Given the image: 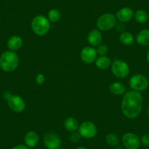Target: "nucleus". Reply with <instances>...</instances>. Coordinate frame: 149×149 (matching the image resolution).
I'll return each instance as SVG.
<instances>
[{"label":"nucleus","mask_w":149,"mask_h":149,"mask_svg":"<svg viewBox=\"0 0 149 149\" xmlns=\"http://www.w3.org/2000/svg\"><path fill=\"white\" fill-rule=\"evenodd\" d=\"M43 143L48 149H56L61 147V140L54 132H48L43 137Z\"/></svg>","instance_id":"10"},{"label":"nucleus","mask_w":149,"mask_h":149,"mask_svg":"<svg viewBox=\"0 0 149 149\" xmlns=\"http://www.w3.org/2000/svg\"></svg>","instance_id":"37"},{"label":"nucleus","mask_w":149,"mask_h":149,"mask_svg":"<svg viewBox=\"0 0 149 149\" xmlns=\"http://www.w3.org/2000/svg\"><path fill=\"white\" fill-rule=\"evenodd\" d=\"M96 67L100 70H107L111 66L112 61L107 56H99L94 61Z\"/></svg>","instance_id":"17"},{"label":"nucleus","mask_w":149,"mask_h":149,"mask_svg":"<svg viewBox=\"0 0 149 149\" xmlns=\"http://www.w3.org/2000/svg\"><path fill=\"white\" fill-rule=\"evenodd\" d=\"M134 37L130 31H124L119 35V41L122 45L126 46L132 45L134 42Z\"/></svg>","instance_id":"20"},{"label":"nucleus","mask_w":149,"mask_h":149,"mask_svg":"<svg viewBox=\"0 0 149 149\" xmlns=\"http://www.w3.org/2000/svg\"><path fill=\"white\" fill-rule=\"evenodd\" d=\"M78 132L83 138L91 139L97 135L98 130L94 122L91 121H85L80 124Z\"/></svg>","instance_id":"7"},{"label":"nucleus","mask_w":149,"mask_h":149,"mask_svg":"<svg viewBox=\"0 0 149 149\" xmlns=\"http://www.w3.org/2000/svg\"><path fill=\"white\" fill-rule=\"evenodd\" d=\"M140 143L145 146H149V133L145 134L140 138Z\"/></svg>","instance_id":"28"},{"label":"nucleus","mask_w":149,"mask_h":149,"mask_svg":"<svg viewBox=\"0 0 149 149\" xmlns=\"http://www.w3.org/2000/svg\"><path fill=\"white\" fill-rule=\"evenodd\" d=\"M148 81H149V80H148Z\"/></svg>","instance_id":"36"},{"label":"nucleus","mask_w":149,"mask_h":149,"mask_svg":"<svg viewBox=\"0 0 149 149\" xmlns=\"http://www.w3.org/2000/svg\"><path fill=\"white\" fill-rule=\"evenodd\" d=\"M97 53L96 48L92 46H86L81 51V58L86 64H92L97 58Z\"/></svg>","instance_id":"11"},{"label":"nucleus","mask_w":149,"mask_h":149,"mask_svg":"<svg viewBox=\"0 0 149 149\" xmlns=\"http://www.w3.org/2000/svg\"><path fill=\"white\" fill-rule=\"evenodd\" d=\"M109 89L112 94L116 96L124 95L127 92L126 86L120 82L112 83L109 86Z\"/></svg>","instance_id":"19"},{"label":"nucleus","mask_w":149,"mask_h":149,"mask_svg":"<svg viewBox=\"0 0 149 149\" xmlns=\"http://www.w3.org/2000/svg\"><path fill=\"white\" fill-rule=\"evenodd\" d=\"M135 40L138 45L141 46H147L149 45V29H145L137 33Z\"/></svg>","instance_id":"16"},{"label":"nucleus","mask_w":149,"mask_h":149,"mask_svg":"<svg viewBox=\"0 0 149 149\" xmlns=\"http://www.w3.org/2000/svg\"><path fill=\"white\" fill-rule=\"evenodd\" d=\"M79 123L78 120L74 117H68L65 119L64 122V127L65 130L69 132H74L78 130Z\"/></svg>","instance_id":"18"},{"label":"nucleus","mask_w":149,"mask_h":149,"mask_svg":"<svg viewBox=\"0 0 149 149\" xmlns=\"http://www.w3.org/2000/svg\"><path fill=\"white\" fill-rule=\"evenodd\" d=\"M61 13L58 10L55 9H51L48 11V19L51 23H57L60 19H61Z\"/></svg>","instance_id":"22"},{"label":"nucleus","mask_w":149,"mask_h":149,"mask_svg":"<svg viewBox=\"0 0 149 149\" xmlns=\"http://www.w3.org/2000/svg\"><path fill=\"white\" fill-rule=\"evenodd\" d=\"M134 11L132 8L125 7V8L118 10L115 15L116 17V19L119 22L125 24L132 19V18L134 17Z\"/></svg>","instance_id":"12"},{"label":"nucleus","mask_w":149,"mask_h":149,"mask_svg":"<svg viewBox=\"0 0 149 149\" xmlns=\"http://www.w3.org/2000/svg\"><path fill=\"white\" fill-rule=\"evenodd\" d=\"M75 149H87V148H86L84 147V146H79V147H78L77 148H75Z\"/></svg>","instance_id":"31"},{"label":"nucleus","mask_w":149,"mask_h":149,"mask_svg":"<svg viewBox=\"0 0 149 149\" xmlns=\"http://www.w3.org/2000/svg\"><path fill=\"white\" fill-rule=\"evenodd\" d=\"M35 80L37 84H38V85H42L45 82V77L43 74L40 73V74H38L37 75Z\"/></svg>","instance_id":"26"},{"label":"nucleus","mask_w":149,"mask_h":149,"mask_svg":"<svg viewBox=\"0 0 149 149\" xmlns=\"http://www.w3.org/2000/svg\"><path fill=\"white\" fill-rule=\"evenodd\" d=\"M81 134L78 133V132H72L71 134L70 135V140L73 143H77L78 142H80V140H81Z\"/></svg>","instance_id":"25"},{"label":"nucleus","mask_w":149,"mask_h":149,"mask_svg":"<svg viewBox=\"0 0 149 149\" xmlns=\"http://www.w3.org/2000/svg\"><path fill=\"white\" fill-rule=\"evenodd\" d=\"M105 141L108 146H113V147L118 146L119 144V138L117 134H114V133L107 134L105 137Z\"/></svg>","instance_id":"23"},{"label":"nucleus","mask_w":149,"mask_h":149,"mask_svg":"<svg viewBox=\"0 0 149 149\" xmlns=\"http://www.w3.org/2000/svg\"><path fill=\"white\" fill-rule=\"evenodd\" d=\"M56 149H61V148H56Z\"/></svg>","instance_id":"34"},{"label":"nucleus","mask_w":149,"mask_h":149,"mask_svg":"<svg viewBox=\"0 0 149 149\" xmlns=\"http://www.w3.org/2000/svg\"><path fill=\"white\" fill-rule=\"evenodd\" d=\"M96 50H97V55L106 56L107 53H108L109 48L106 45H104V44H100V45H98V46L97 47Z\"/></svg>","instance_id":"24"},{"label":"nucleus","mask_w":149,"mask_h":149,"mask_svg":"<svg viewBox=\"0 0 149 149\" xmlns=\"http://www.w3.org/2000/svg\"><path fill=\"white\" fill-rule=\"evenodd\" d=\"M11 149H29V148L27 147L25 144H18L13 147Z\"/></svg>","instance_id":"29"},{"label":"nucleus","mask_w":149,"mask_h":149,"mask_svg":"<svg viewBox=\"0 0 149 149\" xmlns=\"http://www.w3.org/2000/svg\"><path fill=\"white\" fill-rule=\"evenodd\" d=\"M129 84L132 90L141 92L147 89L149 86V81L143 74H135L131 77Z\"/></svg>","instance_id":"5"},{"label":"nucleus","mask_w":149,"mask_h":149,"mask_svg":"<svg viewBox=\"0 0 149 149\" xmlns=\"http://www.w3.org/2000/svg\"><path fill=\"white\" fill-rule=\"evenodd\" d=\"M143 98L140 92L133 90L126 92L121 104L123 115L130 119L137 118L143 110Z\"/></svg>","instance_id":"1"},{"label":"nucleus","mask_w":149,"mask_h":149,"mask_svg":"<svg viewBox=\"0 0 149 149\" xmlns=\"http://www.w3.org/2000/svg\"><path fill=\"white\" fill-rule=\"evenodd\" d=\"M134 18L137 23L143 24L148 21L149 15L143 10H137L134 13Z\"/></svg>","instance_id":"21"},{"label":"nucleus","mask_w":149,"mask_h":149,"mask_svg":"<svg viewBox=\"0 0 149 149\" xmlns=\"http://www.w3.org/2000/svg\"><path fill=\"white\" fill-rule=\"evenodd\" d=\"M19 65V57L15 51H5L0 56V68L5 72H12Z\"/></svg>","instance_id":"2"},{"label":"nucleus","mask_w":149,"mask_h":149,"mask_svg":"<svg viewBox=\"0 0 149 149\" xmlns=\"http://www.w3.org/2000/svg\"><path fill=\"white\" fill-rule=\"evenodd\" d=\"M122 144L126 149H138L141 143L137 134L133 132H127L122 137Z\"/></svg>","instance_id":"8"},{"label":"nucleus","mask_w":149,"mask_h":149,"mask_svg":"<svg viewBox=\"0 0 149 149\" xmlns=\"http://www.w3.org/2000/svg\"><path fill=\"white\" fill-rule=\"evenodd\" d=\"M111 72L114 76L118 78H124L130 74V67L126 61L116 59L112 62Z\"/></svg>","instance_id":"6"},{"label":"nucleus","mask_w":149,"mask_h":149,"mask_svg":"<svg viewBox=\"0 0 149 149\" xmlns=\"http://www.w3.org/2000/svg\"><path fill=\"white\" fill-rule=\"evenodd\" d=\"M115 149H125V148H122V147H117V148H116Z\"/></svg>","instance_id":"32"},{"label":"nucleus","mask_w":149,"mask_h":149,"mask_svg":"<svg viewBox=\"0 0 149 149\" xmlns=\"http://www.w3.org/2000/svg\"><path fill=\"white\" fill-rule=\"evenodd\" d=\"M23 40L20 36L13 35L8 39L7 42V45L10 51H17L21 49L23 46Z\"/></svg>","instance_id":"15"},{"label":"nucleus","mask_w":149,"mask_h":149,"mask_svg":"<svg viewBox=\"0 0 149 149\" xmlns=\"http://www.w3.org/2000/svg\"><path fill=\"white\" fill-rule=\"evenodd\" d=\"M146 60H147L148 63L149 64V49H148V51L147 54H146Z\"/></svg>","instance_id":"30"},{"label":"nucleus","mask_w":149,"mask_h":149,"mask_svg":"<svg viewBox=\"0 0 149 149\" xmlns=\"http://www.w3.org/2000/svg\"><path fill=\"white\" fill-rule=\"evenodd\" d=\"M7 100L10 108L15 113H21L25 110L26 102L21 96L11 94Z\"/></svg>","instance_id":"9"},{"label":"nucleus","mask_w":149,"mask_h":149,"mask_svg":"<svg viewBox=\"0 0 149 149\" xmlns=\"http://www.w3.org/2000/svg\"><path fill=\"white\" fill-rule=\"evenodd\" d=\"M40 137L38 134L34 131H29L24 136V143L29 148H34L39 143Z\"/></svg>","instance_id":"14"},{"label":"nucleus","mask_w":149,"mask_h":149,"mask_svg":"<svg viewBox=\"0 0 149 149\" xmlns=\"http://www.w3.org/2000/svg\"><path fill=\"white\" fill-rule=\"evenodd\" d=\"M148 116H149V107H148Z\"/></svg>","instance_id":"33"},{"label":"nucleus","mask_w":149,"mask_h":149,"mask_svg":"<svg viewBox=\"0 0 149 149\" xmlns=\"http://www.w3.org/2000/svg\"><path fill=\"white\" fill-rule=\"evenodd\" d=\"M31 29L34 34L39 37L46 35L51 29V22L48 18L42 15L34 17L31 22Z\"/></svg>","instance_id":"3"},{"label":"nucleus","mask_w":149,"mask_h":149,"mask_svg":"<svg viewBox=\"0 0 149 149\" xmlns=\"http://www.w3.org/2000/svg\"><path fill=\"white\" fill-rule=\"evenodd\" d=\"M125 27L126 26H125V25H124V23L117 22L114 28L116 29V30L118 32H119L120 34H121V33H123L125 31Z\"/></svg>","instance_id":"27"},{"label":"nucleus","mask_w":149,"mask_h":149,"mask_svg":"<svg viewBox=\"0 0 149 149\" xmlns=\"http://www.w3.org/2000/svg\"><path fill=\"white\" fill-rule=\"evenodd\" d=\"M35 149H40V148H35Z\"/></svg>","instance_id":"35"},{"label":"nucleus","mask_w":149,"mask_h":149,"mask_svg":"<svg viewBox=\"0 0 149 149\" xmlns=\"http://www.w3.org/2000/svg\"><path fill=\"white\" fill-rule=\"evenodd\" d=\"M88 44L92 47H97L102 43V34L99 29H92L89 31L87 36Z\"/></svg>","instance_id":"13"},{"label":"nucleus","mask_w":149,"mask_h":149,"mask_svg":"<svg viewBox=\"0 0 149 149\" xmlns=\"http://www.w3.org/2000/svg\"><path fill=\"white\" fill-rule=\"evenodd\" d=\"M117 23L116 17L112 13H104L97 19L96 26L100 31H107L115 27Z\"/></svg>","instance_id":"4"}]
</instances>
